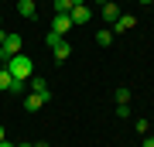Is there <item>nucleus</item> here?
I'll return each mask as SVG.
<instances>
[{
  "label": "nucleus",
  "instance_id": "nucleus-1",
  "mask_svg": "<svg viewBox=\"0 0 154 147\" xmlns=\"http://www.w3.org/2000/svg\"><path fill=\"white\" fill-rule=\"evenodd\" d=\"M7 72H11L14 79H21V82H28L31 79V72H34V62L28 58V55H14V58H7Z\"/></svg>",
  "mask_w": 154,
  "mask_h": 147
},
{
  "label": "nucleus",
  "instance_id": "nucleus-2",
  "mask_svg": "<svg viewBox=\"0 0 154 147\" xmlns=\"http://www.w3.org/2000/svg\"><path fill=\"white\" fill-rule=\"evenodd\" d=\"M21 34H7V38H4V44H0V48H4V55H7V58H14V55H21Z\"/></svg>",
  "mask_w": 154,
  "mask_h": 147
},
{
  "label": "nucleus",
  "instance_id": "nucleus-3",
  "mask_svg": "<svg viewBox=\"0 0 154 147\" xmlns=\"http://www.w3.org/2000/svg\"><path fill=\"white\" fill-rule=\"evenodd\" d=\"M69 17H72V24H89V21H93V11L82 4V7H72V11H69Z\"/></svg>",
  "mask_w": 154,
  "mask_h": 147
},
{
  "label": "nucleus",
  "instance_id": "nucleus-4",
  "mask_svg": "<svg viewBox=\"0 0 154 147\" xmlns=\"http://www.w3.org/2000/svg\"><path fill=\"white\" fill-rule=\"evenodd\" d=\"M69 27H72V17H69V14H55V21H51V31L65 38V31H69Z\"/></svg>",
  "mask_w": 154,
  "mask_h": 147
},
{
  "label": "nucleus",
  "instance_id": "nucleus-5",
  "mask_svg": "<svg viewBox=\"0 0 154 147\" xmlns=\"http://www.w3.org/2000/svg\"><path fill=\"white\" fill-rule=\"evenodd\" d=\"M45 103H48V99H45V96H38V93H28V96H24V109H28V113H38Z\"/></svg>",
  "mask_w": 154,
  "mask_h": 147
},
{
  "label": "nucleus",
  "instance_id": "nucleus-6",
  "mask_svg": "<svg viewBox=\"0 0 154 147\" xmlns=\"http://www.w3.org/2000/svg\"><path fill=\"white\" fill-rule=\"evenodd\" d=\"M134 24H137V17H130V14H120V17L113 21V34H120V31H130Z\"/></svg>",
  "mask_w": 154,
  "mask_h": 147
},
{
  "label": "nucleus",
  "instance_id": "nucleus-7",
  "mask_svg": "<svg viewBox=\"0 0 154 147\" xmlns=\"http://www.w3.org/2000/svg\"><path fill=\"white\" fill-rule=\"evenodd\" d=\"M31 93H38L45 99H51V89H48V82H45L41 75H31Z\"/></svg>",
  "mask_w": 154,
  "mask_h": 147
},
{
  "label": "nucleus",
  "instance_id": "nucleus-8",
  "mask_svg": "<svg viewBox=\"0 0 154 147\" xmlns=\"http://www.w3.org/2000/svg\"><path fill=\"white\" fill-rule=\"evenodd\" d=\"M17 11H21V17H24V21H34L38 7H34V0H17Z\"/></svg>",
  "mask_w": 154,
  "mask_h": 147
},
{
  "label": "nucleus",
  "instance_id": "nucleus-9",
  "mask_svg": "<svg viewBox=\"0 0 154 147\" xmlns=\"http://www.w3.org/2000/svg\"><path fill=\"white\" fill-rule=\"evenodd\" d=\"M51 51H55V58H58V62H65L69 55H72V44H69L65 38H62V41H58V44H55V48H51Z\"/></svg>",
  "mask_w": 154,
  "mask_h": 147
},
{
  "label": "nucleus",
  "instance_id": "nucleus-10",
  "mask_svg": "<svg viewBox=\"0 0 154 147\" xmlns=\"http://www.w3.org/2000/svg\"><path fill=\"white\" fill-rule=\"evenodd\" d=\"M103 17H106V21H116V17H120V7L106 0V4H103Z\"/></svg>",
  "mask_w": 154,
  "mask_h": 147
},
{
  "label": "nucleus",
  "instance_id": "nucleus-11",
  "mask_svg": "<svg viewBox=\"0 0 154 147\" xmlns=\"http://www.w3.org/2000/svg\"><path fill=\"white\" fill-rule=\"evenodd\" d=\"M11 82H14V75H11L7 65H4V69H0V93H7V89H11Z\"/></svg>",
  "mask_w": 154,
  "mask_h": 147
},
{
  "label": "nucleus",
  "instance_id": "nucleus-12",
  "mask_svg": "<svg viewBox=\"0 0 154 147\" xmlns=\"http://www.w3.org/2000/svg\"><path fill=\"white\" fill-rule=\"evenodd\" d=\"M96 41H99V44H110V41H113V27H103V31H96Z\"/></svg>",
  "mask_w": 154,
  "mask_h": 147
},
{
  "label": "nucleus",
  "instance_id": "nucleus-13",
  "mask_svg": "<svg viewBox=\"0 0 154 147\" xmlns=\"http://www.w3.org/2000/svg\"><path fill=\"white\" fill-rule=\"evenodd\" d=\"M72 11V0H55V14H69Z\"/></svg>",
  "mask_w": 154,
  "mask_h": 147
},
{
  "label": "nucleus",
  "instance_id": "nucleus-14",
  "mask_svg": "<svg viewBox=\"0 0 154 147\" xmlns=\"http://www.w3.org/2000/svg\"><path fill=\"white\" fill-rule=\"evenodd\" d=\"M116 103H130V89H127V86L116 89Z\"/></svg>",
  "mask_w": 154,
  "mask_h": 147
},
{
  "label": "nucleus",
  "instance_id": "nucleus-15",
  "mask_svg": "<svg viewBox=\"0 0 154 147\" xmlns=\"http://www.w3.org/2000/svg\"><path fill=\"white\" fill-rule=\"evenodd\" d=\"M7 93H14V96H21V93H24V82H21V79H14V82H11V89H7Z\"/></svg>",
  "mask_w": 154,
  "mask_h": 147
},
{
  "label": "nucleus",
  "instance_id": "nucleus-16",
  "mask_svg": "<svg viewBox=\"0 0 154 147\" xmlns=\"http://www.w3.org/2000/svg\"><path fill=\"white\" fill-rule=\"evenodd\" d=\"M45 41H48V48H55V44L62 41V34H55V31H48V38H45Z\"/></svg>",
  "mask_w": 154,
  "mask_h": 147
},
{
  "label": "nucleus",
  "instance_id": "nucleus-17",
  "mask_svg": "<svg viewBox=\"0 0 154 147\" xmlns=\"http://www.w3.org/2000/svg\"><path fill=\"white\" fill-rule=\"evenodd\" d=\"M116 116H130V106H127V103H116Z\"/></svg>",
  "mask_w": 154,
  "mask_h": 147
},
{
  "label": "nucleus",
  "instance_id": "nucleus-18",
  "mask_svg": "<svg viewBox=\"0 0 154 147\" xmlns=\"http://www.w3.org/2000/svg\"><path fill=\"white\" fill-rule=\"evenodd\" d=\"M144 147H154V137H144Z\"/></svg>",
  "mask_w": 154,
  "mask_h": 147
},
{
  "label": "nucleus",
  "instance_id": "nucleus-19",
  "mask_svg": "<svg viewBox=\"0 0 154 147\" xmlns=\"http://www.w3.org/2000/svg\"><path fill=\"white\" fill-rule=\"evenodd\" d=\"M0 62H4V65H7V55H4V48H0Z\"/></svg>",
  "mask_w": 154,
  "mask_h": 147
},
{
  "label": "nucleus",
  "instance_id": "nucleus-20",
  "mask_svg": "<svg viewBox=\"0 0 154 147\" xmlns=\"http://www.w3.org/2000/svg\"><path fill=\"white\" fill-rule=\"evenodd\" d=\"M0 147H17V144H11V140H4V144H0Z\"/></svg>",
  "mask_w": 154,
  "mask_h": 147
},
{
  "label": "nucleus",
  "instance_id": "nucleus-21",
  "mask_svg": "<svg viewBox=\"0 0 154 147\" xmlns=\"http://www.w3.org/2000/svg\"><path fill=\"white\" fill-rule=\"evenodd\" d=\"M4 140H7V137H4V127H0V144H4Z\"/></svg>",
  "mask_w": 154,
  "mask_h": 147
},
{
  "label": "nucleus",
  "instance_id": "nucleus-22",
  "mask_svg": "<svg viewBox=\"0 0 154 147\" xmlns=\"http://www.w3.org/2000/svg\"><path fill=\"white\" fill-rule=\"evenodd\" d=\"M34 147H48V144H45V140H38V144H34Z\"/></svg>",
  "mask_w": 154,
  "mask_h": 147
},
{
  "label": "nucleus",
  "instance_id": "nucleus-23",
  "mask_svg": "<svg viewBox=\"0 0 154 147\" xmlns=\"http://www.w3.org/2000/svg\"><path fill=\"white\" fill-rule=\"evenodd\" d=\"M4 38H7V34H4V31H0V44H4Z\"/></svg>",
  "mask_w": 154,
  "mask_h": 147
},
{
  "label": "nucleus",
  "instance_id": "nucleus-24",
  "mask_svg": "<svg viewBox=\"0 0 154 147\" xmlns=\"http://www.w3.org/2000/svg\"><path fill=\"white\" fill-rule=\"evenodd\" d=\"M17 147H34V144H17Z\"/></svg>",
  "mask_w": 154,
  "mask_h": 147
},
{
  "label": "nucleus",
  "instance_id": "nucleus-25",
  "mask_svg": "<svg viewBox=\"0 0 154 147\" xmlns=\"http://www.w3.org/2000/svg\"><path fill=\"white\" fill-rule=\"evenodd\" d=\"M140 4H151V0H140Z\"/></svg>",
  "mask_w": 154,
  "mask_h": 147
}]
</instances>
